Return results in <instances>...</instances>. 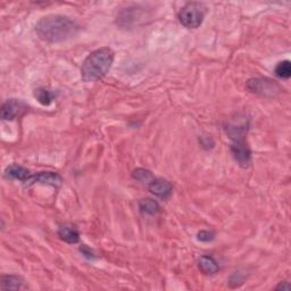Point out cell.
<instances>
[{
    "label": "cell",
    "instance_id": "6da1fadb",
    "mask_svg": "<svg viewBox=\"0 0 291 291\" xmlns=\"http://www.w3.org/2000/svg\"><path fill=\"white\" fill-rule=\"evenodd\" d=\"M80 31L75 21L64 15L51 14L42 17L35 25V32L41 40L58 44L74 38Z\"/></svg>",
    "mask_w": 291,
    "mask_h": 291
},
{
    "label": "cell",
    "instance_id": "7a4b0ae2",
    "mask_svg": "<svg viewBox=\"0 0 291 291\" xmlns=\"http://www.w3.org/2000/svg\"><path fill=\"white\" fill-rule=\"evenodd\" d=\"M114 56V51L109 47H104L91 52L82 64V80L84 82H94L103 79L112 66Z\"/></svg>",
    "mask_w": 291,
    "mask_h": 291
},
{
    "label": "cell",
    "instance_id": "3957f363",
    "mask_svg": "<svg viewBox=\"0 0 291 291\" xmlns=\"http://www.w3.org/2000/svg\"><path fill=\"white\" fill-rule=\"evenodd\" d=\"M250 126V119L246 113H237L225 123V133L234 142L245 141V137L248 133Z\"/></svg>",
    "mask_w": 291,
    "mask_h": 291
},
{
    "label": "cell",
    "instance_id": "277c9868",
    "mask_svg": "<svg viewBox=\"0 0 291 291\" xmlns=\"http://www.w3.org/2000/svg\"><path fill=\"white\" fill-rule=\"evenodd\" d=\"M205 6L200 3H188L179 12V21L184 28L197 29L202 25L205 17Z\"/></svg>",
    "mask_w": 291,
    "mask_h": 291
},
{
    "label": "cell",
    "instance_id": "5b68a950",
    "mask_svg": "<svg viewBox=\"0 0 291 291\" xmlns=\"http://www.w3.org/2000/svg\"><path fill=\"white\" fill-rule=\"evenodd\" d=\"M247 88L251 92L265 97H274L281 91L278 84L269 79H250L247 82Z\"/></svg>",
    "mask_w": 291,
    "mask_h": 291
},
{
    "label": "cell",
    "instance_id": "8992f818",
    "mask_svg": "<svg viewBox=\"0 0 291 291\" xmlns=\"http://www.w3.org/2000/svg\"><path fill=\"white\" fill-rule=\"evenodd\" d=\"M29 110V106L22 100L9 99L2 106V119L12 121L20 118Z\"/></svg>",
    "mask_w": 291,
    "mask_h": 291
},
{
    "label": "cell",
    "instance_id": "52a82bcc",
    "mask_svg": "<svg viewBox=\"0 0 291 291\" xmlns=\"http://www.w3.org/2000/svg\"><path fill=\"white\" fill-rule=\"evenodd\" d=\"M231 152L235 160L241 167H248L251 162V151L245 141L234 142L231 146Z\"/></svg>",
    "mask_w": 291,
    "mask_h": 291
},
{
    "label": "cell",
    "instance_id": "ba28073f",
    "mask_svg": "<svg viewBox=\"0 0 291 291\" xmlns=\"http://www.w3.org/2000/svg\"><path fill=\"white\" fill-rule=\"evenodd\" d=\"M147 187L152 195H155L162 199H167L170 197L173 190L171 182L161 178H154L147 184Z\"/></svg>",
    "mask_w": 291,
    "mask_h": 291
},
{
    "label": "cell",
    "instance_id": "9c48e42d",
    "mask_svg": "<svg viewBox=\"0 0 291 291\" xmlns=\"http://www.w3.org/2000/svg\"><path fill=\"white\" fill-rule=\"evenodd\" d=\"M5 174H6L7 178H10L13 180H18V181H30L31 179H32V174L29 170H26L25 167L17 165V164H13V165H10L6 168V171H5Z\"/></svg>",
    "mask_w": 291,
    "mask_h": 291
},
{
    "label": "cell",
    "instance_id": "30bf717a",
    "mask_svg": "<svg viewBox=\"0 0 291 291\" xmlns=\"http://www.w3.org/2000/svg\"><path fill=\"white\" fill-rule=\"evenodd\" d=\"M32 183L39 182V183H45V184H50V186H61L63 182V179L60 174L54 173V172H41L35 174L30 180Z\"/></svg>",
    "mask_w": 291,
    "mask_h": 291
},
{
    "label": "cell",
    "instance_id": "8fae6325",
    "mask_svg": "<svg viewBox=\"0 0 291 291\" xmlns=\"http://www.w3.org/2000/svg\"><path fill=\"white\" fill-rule=\"evenodd\" d=\"M24 280L17 275H3L0 289L2 290H22L25 289Z\"/></svg>",
    "mask_w": 291,
    "mask_h": 291
},
{
    "label": "cell",
    "instance_id": "7c38bea8",
    "mask_svg": "<svg viewBox=\"0 0 291 291\" xmlns=\"http://www.w3.org/2000/svg\"><path fill=\"white\" fill-rule=\"evenodd\" d=\"M199 269L206 275H213L220 271V266L218 262L211 256H202L198 262Z\"/></svg>",
    "mask_w": 291,
    "mask_h": 291
},
{
    "label": "cell",
    "instance_id": "4fadbf2b",
    "mask_svg": "<svg viewBox=\"0 0 291 291\" xmlns=\"http://www.w3.org/2000/svg\"><path fill=\"white\" fill-rule=\"evenodd\" d=\"M58 236L61 237L62 240H64L67 243H77L80 240V234L74 226H61L60 230H58Z\"/></svg>",
    "mask_w": 291,
    "mask_h": 291
},
{
    "label": "cell",
    "instance_id": "5bb4252c",
    "mask_svg": "<svg viewBox=\"0 0 291 291\" xmlns=\"http://www.w3.org/2000/svg\"><path fill=\"white\" fill-rule=\"evenodd\" d=\"M139 208L142 214L147 215H156L160 211V205L152 199H141L139 202Z\"/></svg>",
    "mask_w": 291,
    "mask_h": 291
},
{
    "label": "cell",
    "instance_id": "9a60e30c",
    "mask_svg": "<svg viewBox=\"0 0 291 291\" xmlns=\"http://www.w3.org/2000/svg\"><path fill=\"white\" fill-rule=\"evenodd\" d=\"M34 97L44 106H49L55 100L56 94L46 88H39L34 91Z\"/></svg>",
    "mask_w": 291,
    "mask_h": 291
},
{
    "label": "cell",
    "instance_id": "2e32d148",
    "mask_svg": "<svg viewBox=\"0 0 291 291\" xmlns=\"http://www.w3.org/2000/svg\"><path fill=\"white\" fill-rule=\"evenodd\" d=\"M275 75L282 79V80H288L291 76V64L289 61L280 62L275 67Z\"/></svg>",
    "mask_w": 291,
    "mask_h": 291
},
{
    "label": "cell",
    "instance_id": "e0dca14e",
    "mask_svg": "<svg viewBox=\"0 0 291 291\" xmlns=\"http://www.w3.org/2000/svg\"><path fill=\"white\" fill-rule=\"evenodd\" d=\"M132 177H133V179L138 180V181L146 184L149 183L151 180L154 179L152 173L150 171L146 170V168H137V170H134L133 173H132Z\"/></svg>",
    "mask_w": 291,
    "mask_h": 291
},
{
    "label": "cell",
    "instance_id": "ac0fdd59",
    "mask_svg": "<svg viewBox=\"0 0 291 291\" xmlns=\"http://www.w3.org/2000/svg\"><path fill=\"white\" fill-rule=\"evenodd\" d=\"M197 239L199 241H203V242L213 241L215 239V234L211 231H208V230H202L200 232H198Z\"/></svg>",
    "mask_w": 291,
    "mask_h": 291
},
{
    "label": "cell",
    "instance_id": "d6986e66",
    "mask_svg": "<svg viewBox=\"0 0 291 291\" xmlns=\"http://www.w3.org/2000/svg\"><path fill=\"white\" fill-rule=\"evenodd\" d=\"M80 250H81V253L83 254L84 256L86 257H88V258H93L94 256H93V253L89 249L88 247H86V246H82L81 248H80Z\"/></svg>",
    "mask_w": 291,
    "mask_h": 291
},
{
    "label": "cell",
    "instance_id": "ffe728a7",
    "mask_svg": "<svg viewBox=\"0 0 291 291\" xmlns=\"http://www.w3.org/2000/svg\"><path fill=\"white\" fill-rule=\"evenodd\" d=\"M277 290H290V284L289 282L284 281V282H280L279 285H277Z\"/></svg>",
    "mask_w": 291,
    "mask_h": 291
}]
</instances>
